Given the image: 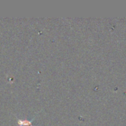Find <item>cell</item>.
I'll return each instance as SVG.
<instances>
[{
	"label": "cell",
	"instance_id": "1",
	"mask_svg": "<svg viewBox=\"0 0 126 126\" xmlns=\"http://www.w3.org/2000/svg\"><path fill=\"white\" fill-rule=\"evenodd\" d=\"M34 119L29 120H22V119H19L17 120L18 125L19 126H32V123Z\"/></svg>",
	"mask_w": 126,
	"mask_h": 126
}]
</instances>
